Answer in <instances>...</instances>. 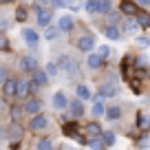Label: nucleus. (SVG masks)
<instances>
[{
    "instance_id": "7c9ffc66",
    "label": "nucleus",
    "mask_w": 150,
    "mask_h": 150,
    "mask_svg": "<svg viewBox=\"0 0 150 150\" xmlns=\"http://www.w3.org/2000/svg\"><path fill=\"white\" fill-rule=\"evenodd\" d=\"M22 110H24V108H20V106H11V119H13V124L20 122V117H22Z\"/></svg>"
},
{
    "instance_id": "e433bc0d",
    "label": "nucleus",
    "mask_w": 150,
    "mask_h": 150,
    "mask_svg": "<svg viewBox=\"0 0 150 150\" xmlns=\"http://www.w3.org/2000/svg\"><path fill=\"white\" fill-rule=\"evenodd\" d=\"M108 20H110V24H117L119 22V13L117 11H108Z\"/></svg>"
},
{
    "instance_id": "412c9836",
    "label": "nucleus",
    "mask_w": 150,
    "mask_h": 150,
    "mask_svg": "<svg viewBox=\"0 0 150 150\" xmlns=\"http://www.w3.org/2000/svg\"><path fill=\"white\" fill-rule=\"evenodd\" d=\"M93 115H95V117H102V115H106V106H104L102 97H97V99L93 102Z\"/></svg>"
},
{
    "instance_id": "dca6fc26",
    "label": "nucleus",
    "mask_w": 150,
    "mask_h": 150,
    "mask_svg": "<svg viewBox=\"0 0 150 150\" xmlns=\"http://www.w3.org/2000/svg\"><path fill=\"white\" fill-rule=\"evenodd\" d=\"M115 95H117V86L110 84V82L104 84L102 88H99V97H115Z\"/></svg>"
},
{
    "instance_id": "39448f33",
    "label": "nucleus",
    "mask_w": 150,
    "mask_h": 150,
    "mask_svg": "<svg viewBox=\"0 0 150 150\" xmlns=\"http://www.w3.org/2000/svg\"><path fill=\"white\" fill-rule=\"evenodd\" d=\"M29 128H31L33 132H40V130H44V128H49V117H47V115H42V112H40V115H33Z\"/></svg>"
},
{
    "instance_id": "b1692460",
    "label": "nucleus",
    "mask_w": 150,
    "mask_h": 150,
    "mask_svg": "<svg viewBox=\"0 0 150 150\" xmlns=\"http://www.w3.org/2000/svg\"><path fill=\"white\" fill-rule=\"evenodd\" d=\"M135 20L139 22V27H144V29H150V16L146 13V11H139V13L135 16Z\"/></svg>"
},
{
    "instance_id": "58836bf2",
    "label": "nucleus",
    "mask_w": 150,
    "mask_h": 150,
    "mask_svg": "<svg viewBox=\"0 0 150 150\" xmlns=\"http://www.w3.org/2000/svg\"><path fill=\"white\" fill-rule=\"evenodd\" d=\"M55 0H35V9L38 7H49V5H53Z\"/></svg>"
},
{
    "instance_id": "c03bdc74",
    "label": "nucleus",
    "mask_w": 150,
    "mask_h": 150,
    "mask_svg": "<svg viewBox=\"0 0 150 150\" xmlns=\"http://www.w3.org/2000/svg\"><path fill=\"white\" fill-rule=\"evenodd\" d=\"M7 27H9V22H7L5 18H0V29H7Z\"/></svg>"
},
{
    "instance_id": "473e14b6",
    "label": "nucleus",
    "mask_w": 150,
    "mask_h": 150,
    "mask_svg": "<svg viewBox=\"0 0 150 150\" xmlns=\"http://www.w3.org/2000/svg\"><path fill=\"white\" fill-rule=\"evenodd\" d=\"M27 16H29V11L24 9V7H18V9H16V20H18V22H24Z\"/></svg>"
},
{
    "instance_id": "f3484780",
    "label": "nucleus",
    "mask_w": 150,
    "mask_h": 150,
    "mask_svg": "<svg viewBox=\"0 0 150 150\" xmlns=\"http://www.w3.org/2000/svg\"><path fill=\"white\" fill-rule=\"evenodd\" d=\"M33 82L35 84H40V86H44V84H49V73L47 71H33Z\"/></svg>"
},
{
    "instance_id": "f8f14e48",
    "label": "nucleus",
    "mask_w": 150,
    "mask_h": 150,
    "mask_svg": "<svg viewBox=\"0 0 150 150\" xmlns=\"http://www.w3.org/2000/svg\"><path fill=\"white\" fill-rule=\"evenodd\" d=\"M122 13L130 16V18H135L137 13H139V7L132 2V0H122Z\"/></svg>"
},
{
    "instance_id": "c85d7f7f",
    "label": "nucleus",
    "mask_w": 150,
    "mask_h": 150,
    "mask_svg": "<svg viewBox=\"0 0 150 150\" xmlns=\"http://www.w3.org/2000/svg\"><path fill=\"white\" fill-rule=\"evenodd\" d=\"M5 135H7V137H11V139H18V137H22V130H20L18 124H13V126H11L9 130L5 132Z\"/></svg>"
},
{
    "instance_id": "a211bd4d",
    "label": "nucleus",
    "mask_w": 150,
    "mask_h": 150,
    "mask_svg": "<svg viewBox=\"0 0 150 150\" xmlns=\"http://www.w3.org/2000/svg\"><path fill=\"white\" fill-rule=\"evenodd\" d=\"M84 132L88 137H97V135H102V126H99L97 122H91V124H86V126H84Z\"/></svg>"
},
{
    "instance_id": "0eeeda50",
    "label": "nucleus",
    "mask_w": 150,
    "mask_h": 150,
    "mask_svg": "<svg viewBox=\"0 0 150 150\" xmlns=\"http://www.w3.org/2000/svg\"><path fill=\"white\" fill-rule=\"evenodd\" d=\"M29 95H31V80H18L16 97L18 99H29Z\"/></svg>"
},
{
    "instance_id": "49530a36",
    "label": "nucleus",
    "mask_w": 150,
    "mask_h": 150,
    "mask_svg": "<svg viewBox=\"0 0 150 150\" xmlns=\"http://www.w3.org/2000/svg\"><path fill=\"white\" fill-rule=\"evenodd\" d=\"M5 2H9V0H5Z\"/></svg>"
},
{
    "instance_id": "2eb2a0df",
    "label": "nucleus",
    "mask_w": 150,
    "mask_h": 150,
    "mask_svg": "<svg viewBox=\"0 0 150 150\" xmlns=\"http://www.w3.org/2000/svg\"><path fill=\"white\" fill-rule=\"evenodd\" d=\"M86 62H88V66H91V69H102V66H104V62H106V60H104V57L99 55V53H91V55H88V60H86Z\"/></svg>"
},
{
    "instance_id": "4be33fe9",
    "label": "nucleus",
    "mask_w": 150,
    "mask_h": 150,
    "mask_svg": "<svg viewBox=\"0 0 150 150\" xmlns=\"http://www.w3.org/2000/svg\"><path fill=\"white\" fill-rule=\"evenodd\" d=\"M75 93H77V97H80L82 102H84V99H91V97H93V93H91V88H88L86 84H80L77 88H75Z\"/></svg>"
},
{
    "instance_id": "72a5a7b5",
    "label": "nucleus",
    "mask_w": 150,
    "mask_h": 150,
    "mask_svg": "<svg viewBox=\"0 0 150 150\" xmlns=\"http://www.w3.org/2000/svg\"><path fill=\"white\" fill-rule=\"evenodd\" d=\"M126 31L130 33V35H135V33L139 31V22H137V20H130V22L126 24Z\"/></svg>"
},
{
    "instance_id": "1a4fd4ad",
    "label": "nucleus",
    "mask_w": 150,
    "mask_h": 150,
    "mask_svg": "<svg viewBox=\"0 0 150 150\" xmlns=\"http://www.w3.org/2000/svg\"><path fill=\"white\" fill-rule=\"evenodd\" d=\"M24 110L29 112V115H40V110H42V102L38 97H29L27 102H24Z\"/></svg>"
},
{
    "instance_id": "37998d69",
    "label": "nucleus",
    "mask_w": 150,
    "mask_h": 150,
    "mask_svg": "<svg viewBox=\"0 0 150 150\" xmlns=\"http://www.w3.org/2000/svg\"><path fill=\"white\" fill-rule=\"evenodd\" d=\"M53 5H55V7H69V0H55Z\"/></svg>"
},
{
    "instance_id": "f03ea898",
    "label": "nucleus",
    "mask_w": 150,
    "mask_h": 150,
    "mask_svg": "<svg viewBox=\"0 0 150 150\" xmlns=\"http://www.w3.org/2000/svg\"><path fill=\"white\" fill-rule=\"evenodd\" d=\"M62 132H64L66 137H71V139H77L80 144H86V141H88L86 137L80 135V128H77V124H75V122H66L64 126H62Z\"/></svg>"
},
{
    "instance_id": "aec40b11",
    "label": "nucleus",
    "mask_w": 150,
    "mask_h": 150,
    "mask_svg": "<svg viewBox=\"0 0 150 150\" xmlns=\"http://www.w3.org/2000/svg\"><path fill=\"white\" fill-rule=\"evenodd\" d=\"M104 33H106V38H110V40H119V38H122V31L117 29V24H108V27L104 29Z\"/></svg>"
},
{
    "instance_id": "ddd939ff",
    "label": "nucleus",
    "mask_w": 150,
    "mask_h": 150,
    "mask_svg": "<svg viewBox=\"0 0 150 150\" xmlns=\"http://www.w3.org/2000/svg\"><path fill=\"white\" fill-rule=\"evenodd\" d=\"M73 27H75V20L71 16H60L57 18V29L60 31H73Z\"/></svg>"
},
{
    "instance_id": "4468645a",
    "label": "nucleus",
    "mask_w": 150,
    "mask_h": 150,
    "mask_svg": "<svg viewBox=\"0 0 150 150\" xmlns=\"http://www.w3.org/2000/svg\"><path fill=\"white\" fill-rule=\"evenodd\" d=\"M2 88H5V97H16L18 80H11V77H7V80H5V84H2Z\"/></svg>"
},
{
    "instance_id": "ea45409f",
    "label": "nucleus",
    "mask_w": 150,
    "mask_h": 150,
    "mask_svg": "<svg viewBox=\"0 0 150 150\" xmlns=\"http://www.w3.org/2000/svg\"><path fill=\"white\" fill-rule=\"evenodd\" d=\"M137 44H139V47H148V44H150V40H148L146 35H139V38H137Z\"/></svg>"
},
{
    "instance_id": "393cba45",
    "label": "nucleus",
    "mask_w": 150,
    "mask_h": 150,
    "mask_svg": "<svg viewBox=\"0 0 150 150\" xmlns=\"http://www.w3.org/2000/svg\"><path fill=\"white\" fill-rule=\"evenodd\" d=\"M137 126H139L141 130H148V128H150V115L139 112V122H137Z\"/></svg>"
},
{
    "instance_id": "4c0bfd02",
    "label": "nucleus",
    "mask_w": 150,
    "mask_h": 150,
    "mask_svg": "<svg viewBox=\"0 0 150 150\" xmlns=\"http://www.w3.org/2000/svg\"><path fill=\"white\" fill-rule=\"evenodd\" d=\"M137 146H141V148H148V146H150V137H139V139H137Z\"/></svg>"
},
{
    "instance_id": "6e6552de",
    "label": "nucleus",
    "mask_w": 150,
    "mask_h": 150,
    "mask_svg": "<svg viewBox=\"0 0 150 150\" xmlns=\"http://www.w3.org/2000/svg\"><path fill=\"white\" fill-rule=\"evenodd\" d=\"M22 38L27 42V47H31V49H35L40 44V35H38L35 29H22Z\"/></svg>"
},
{
    "instance_id": "a19ab883",
    "label": "nucleus",
    "mask_w": 150,
    "mask_h": 150,
    "mask_svg": "<svg viewBox=\"0 0 150 150\" xmlns=\"http://www.w3.org/2000/svg\"><path fill=\"white\" fill-rule=\"evenodd\" d=\"M5 80H7V69L0 66V84H5Z\"/></svg>"
},
{
    "instance_id": "9d476101",
    "label": "nucleus",
    "mask_w": 150,
    "mask_h": 150,
    "mask_svg": "<svg viewBox=\"0 0 150 150\" xmlns=\"http://www.w3.org/2000/svg\"><path fill=\"white\" fill-rule=\"evenodd\" d=\"M53 108H55V110H66V108H69V97L64 95V91H57V93L53 95Z\"/></svg>"
},
{
    "instance_id": "a18cd8bd",
    "label": "nucleus",
    "mask_w": 150,
    "mask_h": 150,
    "mask_svg": "<svg viewBox=\"0 0 150 150\" xmlns=\"http://www.w3.org/2000/svg\"><path fill=\"white\" fill-rule=\"evenodd\" d=\"M137 2H139L141 7H148V5H150V0H137Z\"/></svg>"
},
{
    "instance_id": "2f4dec72",
    "label": "nucleus",
    "mask_w": 150,
    "mask_h": 150,
    "mask_svg": "<svg viewBox=\"0 0 150 150\" xmlns=\"http://www.w3.org/2000/svg\"><path fill=\"white\" fill-rule=\"evenodd\" d=\"M112 11V2L110 0H99V13H108Z\"/></svg>"
},
{
    "instance_id": "cd10ccee",
    "label": "nucleus",
    "mask_w": 150,
    "mask_h": 150,
    "mask_svg": "<svg viewBox=\"0 0 150 150\" xmlns=\"http://www.w3.org/2000/svg\"><path fill=\"white\" fill-rule=\"evenodd\" d=\"M102 139H104V144H106V146H112L117 137H115V132H110V130H102Z\"/></svg>"
},
{
    "instance_id": "a878e982",
    "label": "nucleus",
    "mask_w": 150,
    "mask_h": 150,
    "mask_svg": "<svg viewBox=\"0 0 150 150\" xmlns=\"http://www.w3.org/2000/svg\"><path fill=\"white\" fill-rule=\"evenodd\" d=\"M86 11L88 13H99V0H86Z\"/></svg>"
},
{
    "instance_id": "7ed1b4c3",
    "label": "nucleus",
    "mask_w": 150,
    "mask_h": 150,
    "mask_svg": "<svg viewBox=\"0 0 150 150\" xmlns=\"http://www.w3.org/2000/svg\"><path fill=\"white\" fill-rule=\"evenodd\" d=\"M18 69L22 73H33V71H38V60L33 55H22L18 62Z\"/></svg>"
},
{
    "instance_id": "6ab92c4d",
    "label": "nucleus",
    "mask_w": 150,
    "mask_h": 150,
    "mask_svg": "<svg viewBox=\"0 0 150 150\" xmlns=\"http://www.w3.org/2000/svg\"><path fill=\"white\" fill-rule=\"evenodd\" d=\"M86 146H88V148H93V150H104V148H106V144H104L102 135H97V137H91V139L86 141Z\"/></svg>"
},
{
    "instance_id": "20e7f679",
    "label": "nucleus",
    "mask_w": 150,
    "mask_h": 150,
    "mask_svg": "<svg viewBox=\"0 0 150 150\" xmlns=\"http://www.w3.org/2000/svg\"><path fill=\"white\" fill-rule=\"evenodd\" d=\"M69 112H71V117H73V119H80L82 115L86 112L84 102H82L80 97H77V99H71V102H69Z\"/></svg>"
},
{
    "instance_id": "f257e3e1",
    "label": "nucleus",
    "mask_w": 150,
    "mask_h": 150,
    "mask_svg": "<svg viewBox=\"0 0 150 150\" xmlns=\"http://www.w3.org/2000/svg\"><path fill=\"white\" fill-rule=\"evenodd\" d=\"M57 69L64 71V73H69V75H77V62H75L71 55H60L57 57Z\"/></svg>"
},
{
    "instance_id": "de8ad7c7",
    "label": "nucleus",
    "mask_w": 150,
    "mask_h": 150,
    "mask_svg": "<svg viewBox=\"0 0 150 150\" xmlns=\"http://www.w3.org/2000/svg\"><path fill=\"white\" fill-rule=\"evenodd\" d=\"M0 2H2V0H0Z\"/></svg>"
},
{
    "instance_id": "c9c22d12",
    "label": "nucleus",
    "mask_w": 150,
    "mask_h": 150,
    "mask_svg": "<svg viewBox=\"0 0 150 150\" xmlns=\"http://www.w3.org/2000/svg\"><path fill=\"white\" fill-rule=\"evenodd\" d=\"M44 71H47L49 75H57V73H60V69H57V62H49Z\"/></svg>"
},
{
    "instance_id": "c756f323",
    "label": "nucleus",
    "mask_w": 150,
    "mask_h": 150,
    "mask_svg": "<svg viewBox=\"0 0 150 150\" xmlns=\"http://www.w3.org/2000/svg\"><path fill=\"white\" fill-rule=\"evenodd\" d=\"M35 150H53V141L51 139H40L35 146Z\"/></svg>"
},
{
    "instance_id": "f704fd0d",
    "label": "nucleus",
    "mask_w": 150,
    "mask_h": 150,
    "mask_svg": "<svg viewBox=\"0 0 150 150\" xmlns=\"http://www.w3.org/2000/svg\"><path fill=\"white\" fill-rule=\"evenodd\" d=\"M128 86H130L135 93H141V82L135 80V77H128Z\"/></svg>"
},
{
    "instance_id": "423d86ee",
    "label": "nucleus",
    "mask_w": 150,
    "mask_h": 150,
    "mask_svg": "<svg viewBox=\"0 0 150 150\" xmlns=\"http://www.w3.org/2000/svg\"><path fill=\"white\" fill-rule=\"evenodd\" d=\"M38 24H40V27H44L47 29L49 24H51V18H53V11L49 9V7H38Z\"/></svg>"
},
{
    "instance_id": "79ce46f5",
    "label": "nucleus",
    "mask_w": 150,
    "mask_h": 150,
    "mask_svg": "<svg viewBox=\"0 0 150 150\" xmlns=\"http://www.w3.org/2000/svg\"><path fill=\"white\" fill-rule=\"evenodd\" d=\"M99 55H102L104 60H108V47H99Z\"/></svg>"
},
{
    "instance_id": "9b49d317",
    "label": "nucleus",
    "mask_w": 150,
    "mask_h": 150,
    "mask_svg": "<svg viewBox=\"0 0 150 150\" xmlns=\"http://www.w3.org/2000/svg\"><path fill=\"white\" fill-rule=\"evenodd\" d=\"M93 47H95V38L88 35V33L77 40V49H80V51H93Z\"/></svg>"
},
{
    "instance_id": "5701e85b",
    "label": "nucleus",
    "mask_w": 150,
    "mask_h": 150,
    "mask_svg": "<svg viewBox=\"0 0 150 150\" xmlns=\"http://www.w3.org/2000/svg\"><path fill=\"white\" fill-rule=\"evenodd\" d=\"M106 117L110 119V122H117V119L122 117V106H110V108H106Z\"/></svg>"
},
{
    "instance_id": "bb28decb",
    "label": "nucleus",
    "mask_w": 150,
    "mask_h": 150,
    "mask_svg": "<svg viewBox=\"0 0 150 150\" xmlns=\"http://www.w3.org/2000/svg\"><path fill=\"white\" fill-rule=\"evenodd\" d=\"M57 33H60V29H57V27H51V24L44 29V38H47V40H55Z\"/></svg>"
}]
</instances>
